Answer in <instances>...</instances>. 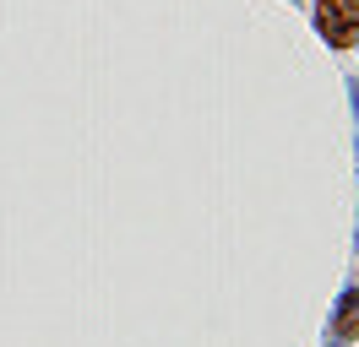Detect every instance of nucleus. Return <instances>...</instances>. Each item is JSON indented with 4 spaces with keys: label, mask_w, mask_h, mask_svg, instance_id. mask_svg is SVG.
<instances>
[{
    "label": "nucleus",
    "mask_w": 359,
    "mask_h": 347,
    "mask_svg": "<svg viewBox=\"0 0 359 347\" xmlns=\"http://www.w3.org/2000/svg\"><path fill=\"white\" fill-rule=\"evenodd\" d=\"M316 22H321V33H327V43H348V38H354V27H348V22L337 17V11L327 6V0H321V11H316Z\"/></svg>",
    "instance_id": "obj_1"
},
{
    "label": "nucleus",
    "mask_w": 359,
    "mask_h": 347,
    "mask_svg": "<svg viewBox=\"0 0 359 347\" xmlns=\"http://www.w3.org/2000/svg\"><path fill=\"white\" fill-rule=\"evenodd\" d=\"M337 337H359V293L343 299V309H337Z\"/></svg>",
    "instance_id": "obj_2"
},
{
    "label": "nucleus",
    "mask_w": 359,
    "mask_h": 347,
    "mask_svg": "<svg viewBox=\"0 0 359 347\" xmlns=\"http://www.w3.org/2000/svg\"><path fill=\"white\" fill-rule=\"evenodd\" d=\"M327 6H332V11L348 22V27H359V0H327Z\"/></svg>",
    "instance_id": "obj_3"
}]
</instances>
